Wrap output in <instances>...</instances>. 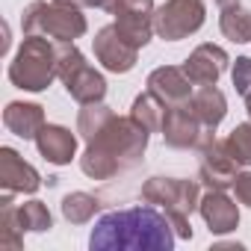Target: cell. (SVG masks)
<instances>
[{
	"label": "cell",
	"instance_id": "5b68a950",
	"mask_svg": "<svg viewBox=\"0 0 251 251\" xmlns=\"http://www.w3.org/2000/svg\"><path fill=\"white\" fill-rule=\"evenodd\" d=\"M24 36H45L50 42H74L86 33V18L80 6L62 3V0H36L21 15Z\"/></svg>",
	"mask_w": 251,
	"mask_h": 251
},
{
	"label": "cell",
	"instance_id": "6da1fadb",
	"mask_svg": "<svg viewBox=\"0 0 251 251\" xmlns=\"http://www.w3.org/2000/svg\"><path fill=\"white\" fill-rule=\"evenodd\" d=\"M177 233L157 207H127L100 216L89 233L92 251H172Z\"/></svg>",
	"mask_w": 251,
	"mask_h": 251
},
{
	"label": "cell",
	"instance_id": "7402d4cb",
	"mask_svg": "<svg viewBox=\"0 0 251 251\" xmlns=\"http://www.w3.org/2000/svg\"><path fill=\"white\" fill-rule=\"evenodd\" d=\"M98 210H100V204H98V198L89 195V192H71V195H65V201H62V216H65L71 225H86V222H92Z\"/></svg>",
	"mask_w": 251,
	"mask_h": 251
},
{
	"label": "cell",
	"instance_id": "ba28073f",
	"mask_svg": "<svg viewBox=\"0 0 251 251\" xmlns=\"http://www.w3.org/2000/svg\"><path fill=\"white\" fill-rule=\"evenodd\" d=\"M160 133H163L166 145H172V148H198V151H204L216 139V130H207L195 118V112L189 109V100L169 106Z\"/></svg>",
	"mask_w": 251,
	"mask_h": 251
},
{
	"label": "cell",
	"instance_id": "277c9868",
	"mask_svg": "<svg viewBox=\"0 0 251 251\" xmlns=\"http://www.w3.org/2000/svg\"><path fill=\"white\" fill-rule=\"evenodd\" d=\"M53 77H59L56 42H48L45 36H24V45L9 62L12 86L24 92H45L53 83Z\"/></svg>",
	"mask_w": 251,
	"mask_h": 251
},
{
	"label": "cell",
	"instance_id": "3957f363",
	"mask_svg": "<svg viewBox=\"0 0 251 251\" xmlns=\"http://www.w3.org/2000/svg\"><path fill=\"white\" fill-rule=\"evenodd\" d=\"M142 198L148 204H157L177 239H192V225H189V216L198 210L201 204V186L198 180H180V177H151L145 186H142Z\"/></svg>",
	"mask_w": 251,
	"mask_h": 251
},
{
	"label": "cell",
	"instance_id": "30bf717a",
	"mask_svg": "<svg viewBox=\"0 0 251 251\" xmlns=\"http://www.w3.org/2000/svg\"><path fill=\"white\" fill-rule=\"evenodd\" d=\"M154 0H118L115 3V27L136 48H145L154 33Z\"/></svg>",
	"mask_w": 251,
	"mask_h": 251
},
{
	"label": "cell",
	"instance_id": "4316f807",
	"mask_svg": "<svg viewBox=\"0 0 251 251\" xmlns=\"http://www.w3.org/2000/svg\"><path fill=\"white\" fill-rule=\"evenodd\" d=\"M62 3H71V6H95V9L115 12V3H118V0H62Z\"/></svg>",
	"mask_w": 251,
	"mask_h": 251
},
{
	"label": "cell",
	"instance_id": "7a4b0ae2",
	"mask_svg": "<svg viewBox=\"0 0 251 251\" xmlns=\"http://www.w3.org/2000/svg\"><path fill=\"white\" fill-rule=\"evenodd\" d=\"M148 133L151 130H145L136 118L112 115L100 127V133L89 139V148L80 157L83 175L95 180H109L124 169H133L148 148Z\"/></svg>",
	"mask_w": 251,
	"mask_h": 251
},
{
	"label": "cell",
	"instance_id": "ac0fdd59",
	"mask_svg": "<svg viewBox=\"0 0 251 251\" xmlns=\"http://www.w3.org/2000/svg\"><path fill=\"white\" fill-rule=\"evenodd\" d=\"M189 109L195 112V118L207 130H216L227 112V100L216 86H198V92H192V98H189Z\"/></svg>",
	"mask_w": 251,
	"mask_h": 251
},
{
	"label": "cell",
	"instance_id": "8992f818",
	"mask_svg": "<svg viewBox=\"0 0 251 251\" xmlns=\"http://www.w3.org/2000/svg\"><path fill=\"white\" fill-rule=\"evenodd\" d=\"M56 50H59V80L65 83V92L77 103H100L106 95L103 74L86 62V56L74 48V42H56Z\"/></svg>",
	"mask_w": 251,
	"mask_h": 251
},
{
	"label": "cell",
	"instance_id": "44dd1931",
	"mask_svg": "<svg viewBox=\"0 0 251 251\" xmlns=\"http://www.w3.org/2000/svg\"><path fill=\"white\" fill-rule=\"evenodd\" d=\"M219 27H222V33H225L230 42H236V45L251 42V12L242 9L239 3L222 9V21H219Z\"/></svg>",
	"mask_w": 251,
	"mask_h": 251
},
{
	"label": "cell",
	"instance_id": "d4e9b609",
	"mask_svg": "<svg viewBox=\"0 0 251 251\" xmlns=\"http://www.w3.org/2000/svg\"><path fill=\"white\" fill-rule=\"evenodd\" d=\"M233 86H236V92L242 98L251 95V59L248 56H239L233 62Z\"/></svg>",
	"mask_w": 251,
	"mask_h": 251
},
{
	"label": "cell",
	"instance_id": "52a82bcc",
	"mask_svg": "<svg viewBox=\"0 0 251 251\" xmlns=\"http://www.w3.org/2000/svg\"><path fill=\"white\" fill-rule=\"evenodd\" d=\"M207 15L204 0H166L154 12V33L166 42H180L201 30Z\"/></svg>",
	"mask_w": 251,
	"mask_h": 251
},
{
	"label": "cell",
	"instance_id": "9a60e30c",
	"mask_svg": "<svg viewBox=\"0 0 251 251\" xmlns=\"http://www.w3.org/2000/svg\"><path fill=\"white\" fill-rule=\"evenodd\" d=\"M33 142L39 154L53 166H68L77 154V136L68 127H62V124H45Z\"/></svg>",
	"mask_w": 251,
	"mask_h": 251
},
{
	"label": "cell",
	"instance_id": "cb8c5ba5",
	"mask_svg": "<svg viewBox=\"0 0 251 251\" xmlns=\"http://www.w3.org/2000/svg\"><path fill=\"white\" fill-rule=\"evenodd\" d=\"M225 148L239 166H251V121L233 127V133L225 139Z\"/></svg>",
	"mask_w": 251,
	"mask_h": 251
},
{
	"label": "cell",
	"instance_id": "4fadbf2b",
	"mask_svg": "<svg viewBox=\"0 0 251 251\" xmlns=\"http://www.w3.org/2000/svg\"><path fill=\"white\" fill-rule=\"evenodd\" d=\"M227 62L230 59L219 45H201L189 53V59L180 68H183V74L189 77L192 86H216V80L225 74Z\"/></svg>",
	"mask_w": 251,
	"mask_h": 251
},
{
	"label": "cell",
	"instance_id": "83f0119b",
	"mask_svg": "<svg viewBox=\"0 0 251 251\" xmlns=\"http://www.w3.org/2000/svg\"><path fill=\"white\" fill-rule=\"evenodd\" d=\"M216 3H219V6L225 9V6H233V3H239V0H216Z\"/></svg>",
	"mask_w": 251,
	"mask_h": 251
},
{
	"label": "cell",
	"instance_id": "5bb4252c",
	"mask_svg": "<svg viewBox=\"0 0 251 251\" xmlns=\"http://www.w3.org/2000/svg\"><path fill=\"white\" fill-rule=\"evenodd\" d=\"M198 213L207 222L210 233H230L239 225V207L225 189H207V195L198 204Z\"/></svg>",
	"mask_w": 251,
	"mask_h": 251
},
{
	"label": "cell",
	"instance_id": "e0dca14e",
	"mask_svg": "<svg viewBox=\"0 0 251 251\" xmlns=\"http://www.w3.org/2000/svg\"><path fill=\"white\" fill-rule=\"evenodd\" d=\"M3 124L6 130L21 136V139H36L39 130L45 127V112L39 103H21V100H12L6 109H3Z\"/></svg>",
	"mask_w": 251,
	"mask_h": 251
},
{
	"label": "cell",
	"instance_id": "d6986e66",
	"mask_svg": "<svg viewBox=\"0 0 251 251\" xmlns=\"http://www.w3.org/2000/svg\"><path fill=\"white\" fill-rule=\"evenodd\" d=\"M166 112H169V103L160 98V95H154L151 89L145 92V95H139L136 100H133V112H130V118H136L145 130H163V121H166Z\"/></svg>",
	"mask_w": 251,
	"mask_h": 251
},
{
	"label": "cell",
	"instance_id": "8fae6325",
	"mask_svg": "<svg viewBox=\"0 0 251 251\" xmlns=\"http://www.w3.org/2000/svg\"><path fill=\"white\" fill-rule=\"evenodd\" d=\"M239 175V163L227 154L225 142H210L204 151H201V166H198V180L207 186V189H227L233 186Z\"/></svg>",
	"mask_w": 251,
	"mask_h": 251
},
{
	"label": "cell",
	"instance_id": "7c38bea8",
	"mask_svg": "<svg viewBox=\"0 0 251 251\" xmlns=\"http://www.w3.org/2000/svg\"><path fill=\"white\" fill-rule=\"evenodd\" d=\"M0 186L12 195H33L42 186V177L15 148H0Z\"/></svg>",
	"mask_w": 251,
	"mask_h": 251
},
{
	"label": "cell",
	"instance_id": "f1b7e54d",
	"mask_svg": "<svg viewBox=\"0 0 251 251\" xmlns=\"http://www.w3.org/2000/svg\"><path fill=\"white\" fill-rule=\"evenodd\" d=\"M245 106H248V118H251V95L245 98Z\"/></svg>",
	"mask_w": 251,
	"mask_h": 251
},
{
	"label": "cell",
	"instance_id": "484cf974",
	"mask_svg": "<svg viewBox=\"0 0 251 251\" xmlns=\"http://www.w3.org/2000/svg\"><path fill=\"white\" fill-rule=\"evenodd\" d=\"M233 195L239 204L251 207V172H239L236 180H233Z\"/></svg>",
	"mask_w": 251,
	"mask_h": 251
},
{
	"label": "cell",
	"instance_id": "9c48e42d",
	"mask_svg": "<svg viewBox=\"0 0 251 251\" xmlns=\"http://www.w3.org/2000/svg\"><path fill=\"white\" fill-rule=\"evenodd\" d=\"M95 56H98V62L106 71L127 74V71H133V65L139 59V48L124 36L115 24H109V27H103L95 36Z\"/></svg>",
	"mask_w": 251,
	"mask_h": 251
},
{
	"label": "cell",
	"instance_id": "ffe728a7",
	"mask_svg": "<svg viewBox=\"0 0 251 251\" xmlns=\"http://www.w3.org/2000/svg\"><path fill=\"white\" fill-rule=\"evenodd\" d=\"M15 222L24 233H42V230H50L53 225V216L48 210V204L42 201H27V204H18L15 207Z\"/></svg>",
	"mask_w": 251,
	"mask_h": 251
},
{
	"label": "cell",
	"instance_id": "603a6c76",
	"mask_svg": "<svg viewBox=\"0 0 251 251\" xmlns=\"http://www.w3.org/2000/svg\"><path fill=\"white\" fill-rule=\"evenodd\" d=\"M115 112L109 109V106H103V103H83V109H80V118H77V130H80V136L89 142L92 136H98L100 133V127L112 118Z\"/></svg>",
	"mask_w": 251,
	"mask_h": 251
},
{
	"label": "cell",
	"instance_id": "2e32d148",
	"mask_svg": "<svg viewBox=\"0 0 251 251\" xmlns=\"http://www.w3.org/2000/svg\"><path fill=\"white\" fill-rule=\"evenodd\" d=\"M148 89H151L154 95H160L169 106L186 103V100L192 98V83H189V77L183 74V68H175V65H163V68L151 71Z\"/></svg>",
	"mask_w": 251,
	"mask_h": 251
}]
</instances>
